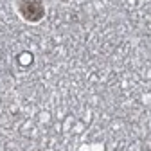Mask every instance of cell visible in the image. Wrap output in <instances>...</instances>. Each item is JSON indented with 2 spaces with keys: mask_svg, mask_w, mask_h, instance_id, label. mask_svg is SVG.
<instances>
[{
  "mask_svg": "<svg viewBox=\"0 0 151 151\" xmlns=\"http://www.w3.org/2000/svg\"><path fill=\"white\" fill-rule=\"evenodd\" d=\"M20 13L25 20L29 22H38L43 16V4L40 0H20Z\"/></svg>",
  "mask_w": 151,
  "mask_h": 151,
  "instance_id": "6da1fadb",
  "label": "cell"
}]
</instances>
